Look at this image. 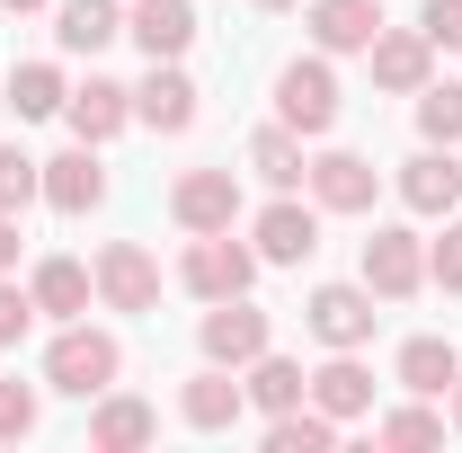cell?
<instances>
[{
	"label": "cell",
	"mask_w": 462,
	"mask_h": 453,
	"mask_svg": "<svg viewBox=\"0 0 462 453\" xmlns=\"http://www.w3.org/2000/svg\"><path fill=\"white\" fill-rule=\"evenodd\" d=\"M258 9H293V0H258Z\"/></svg>",
	"instance_id": "74e56055"
},
{
	"label": "cell",
	"mask_w": 462,
	"mask_h": 453,
	"mask_svg": "<svg viewBox=\"0 0 462 453\" xmlns=\"http://www.w3.org/2000/svg\"><path fill=\"white\" fill-rule=\"evenodd\" d=\"M249 170L267 178L276 196H293V187L311 178V161H302V134H293V125H267V134H249Z\"/></svg>",
	"instance_id": "603a6c76"
},
{
	"label": "cell",
	"mask_w": 462,
	"mask_h": 453,
	"mask_svg": "<svg viewBox=\"0 0 462 453\" xmlns=\"http://www.w3.org/2000/svg\"><path fill=\"white\" fill-rule=\"evenodd\" d=\"M27 196H45V161H27L18 143H0V214H18Z\"/></svg>",
	"instance_id": "f1b7e54d"
},
{
	"label": "cell",
	"mask_w": 462,
	"mask_h": 453,
	"mask_svg": "<svg viewBox=\"0 0 462 453\" xmlns=\"http://www.w3.org/2000/svg\"><path fill=\"white\" fill-rule=\"evenodd\" d=\"M240 409H249V392L231 383V365H205V374L178 392V418H187L196 436H223V427H240Z\"/></svg>",
	"instance_id": "5bb4252c"
},
{
	"label": "cell",
	"mask_w": 462,
	"mask_h": 453,
	"mask_svg": "<svg viewBox=\"0 0 462 453\" xmlns=\"http://www.w3.org/2000/svg\"><path fill=\"white\" fill-rule=\"evenodd\" d=\"M240 392H249L267 418H276V409H302V400H311V374H302L293 356H276V347H267V356L249 365V383H240Z\"/></svg>",
	"instance_id": "d4e9b609"
},
{
	"label": "cell",
	"mask_w": 462,
	"mask_h": 453,
	"mask_svg": "<svg viewBox=\"0 0 462 453\" xmlns=\"http://www.w3.org/2000/svg\"><path fill=\"white\" fill-rule=\"evenodd\" d=\"M311 409H329V418H365V409H374V374H365V365H356V347H329V365H320V374H311Z\"/></svg>",
	"instance_id": "d6986e66"
},
{
	"label": "cell",
	"mask_w": 462,
	"mask_h": 453,
	"mask_svg": "<svg viewBox=\"0 0 462 453\" xmlns=\"http://www.w3.org/2000/svg\"><path fill=\"white\" fill-rule=\"evenodd\" d=\"M125 36L152 62H178L196 45V9H187V0H134V9H125Z\"/></svg>",
	"instance_id": "7c38bea8"
},
{
	"label": "cell",
	"mask_w": 462,
	"mask_h": 453,
	"mask_svg": "<svg viewBox=\"0 0 462 453\" xmlns=\"http://www.w3.org/2000/svg\"><path fill=\"white\" fill-rule=\"evenodd\" d=\"M0 9H18V18H27V9H45V0H0Z\"/></svg>",
	"instance_id": "d590c367"
},
{
	"label": "cell",
	"mask_w": 462,
	"mask_h": 453,
	"mask_svg": "<svg viewBox=\"0 0 462 453\" xmlns=\"http://www.w3.org/2000/svg\"><path fill=\"white\" fill-rule=\"evenodd\" d=\"M365 284H374V302H409V293L427 284L418 231H374V240H365Z\"/></svg>",
	"instance_id": "52a82bcc"
},
{
	"label": "cell",
	"mask_w": 462,
	"mask_h": 453,
	"mask_svg": "<svg viewBox=\"0 0 462 453\" xmlns=\"http://www.w3.org/2000/svg\"><path fill=\"white\" fill-rule=\"evenodd\" d=\"M374 187H383V178H374L365 152H320V161H311V205H320V214H374Z\"/></svg>",
	"instance_id": "30bf717a"
},
{
	"label": "cell",
	"mask_w": 462,
	"mask_h": 453,
	"mask_svg": "<svg viewBox=\"0 0 462 453\" xmlns=\"http://www.w3.org/2000/svg\"><path fill=\"white\" fill-rule=\"evenodd\" d=\"M27 329H36V293H27V284H9V276H0V347H18V338H27Z\"/></svg>",
	"instance_id": "4dcf8cb0"
},
{
	"label": "cell",
	"mask_w": 462,
	"mask_h": 453,
	"mask_svg": "<svg viewBox=\"0 0 462 453\" xmlns=\"http://www.w3.org/2000/svg\"><path fill=\"white\" fill-rule=\"evenodd\" d=\"M365 54H374V80H383V89H401V98H418V89H427V71H436L427 27H383Z\"/></svg>",
	"instance_id": "8fae6325"
},
{
	"label": "cell",
	"mask_w": 462,
	"mask_h": 453,
	"mask_svg": "<svg viewBox=\"0 0 462 453\" xmlns=\"http://www.w3.org/2000/svg\"><path fill=\"white\" fill-rule=\"evenodd\" d=\"M276 125L329 134V125H338V71H329V62H285V71H276Z\"/></svg>",
	"instance_id": "277c9868"
},
{
	"label": "cell",
	"mask_w": 462,
	"mask_h": 453,
	"mask_svg": "<svg viewBox=\"0 0 462 453\" xmlns=\"http://www.w3.org/2000/svg\"><path fill=\"white\" fill-rule=\"evenodd\" d=\"M196 347H205V365H258L267 347H276V329H267V311L249 302V293H223L214 311H205V329H196Z\"/></svg>",
	"instance_id": "3957f363"
},
{
	"label": "cell",
	"mask_w": 462,
	"mask_h": 453,
	"mask_svg": "<svg viewBox=\"0 0 462 453\" xmlns=\"http://www.w3.org/2000/svg\"><path fill=\"white\" fill-rule=\"evenodd\" d=\"M311 249H320V214L293 205V196H276V205L258 214V258H267V267H302Z\"/></svg>",
	"instance_id": "4fadbf2b"
},
{
	"label": "cell",
	"mask_w": 462,
	"mask_h": 453,
	"mask_svg": "<svg viewBox=\"0 0 462 453\" xmlns=\"http://www.w3.org/2000/svg\"><path fill=\"white\" fill-rule=\"evenodd\" d=\"M427 45H462V0H427Z\"/></svg>",
	"instance_id": "836d02e7"
},
{
	"label": "cell",
	"mask_w": 462,
	"mask_h": 453,
	"mask_svg": "<svg viewBox=\"0 0 462 453\" xmlns=\"http://www.w3.org/2000/svg\"><path fill=\"white\" fill-rule=\"evenodd\" d=\"M418 134L427 143H462V80H445V89L427 80L418 89Z\"/></svg>",
	"instance_id": "83f0119b"
},
{
	"label": "cell",
	"mask_w": 462,
	"mask_h": 453,
	"mask_svg": "<svg viewBox=\"0 0 462 453\" xmlns=\"http://www.w3.org/2000/svg\"><path fill=\"white\" fill-rule=\"evenodd\" d=\"M170 214L187 231H231V223H240V178H231V170H187L170 187Z\"/></svg>",
	"instance_id": "ba28073f"
},
{
	"label": "cell",
	"mask_w": 462,
	"mask_h": 453,
	"mask_svg": "<svg viewBox=\"0 0 462 453\" xmlns=\"http://www.w3.org/2000/svg\"><path fill=\"white\" fill-rule=\"evenodd\" d=\"M27 293H36V311H45V320H80V311H89V293H98V276H89L80 258H45V267L27 276Z\"/></svg>",
	"instance_id": "44dd1931"
},
{
	"label": "cell",
	"mask_w": 462,
	"mask_h": 453,
	"mask_svg": "<svg viewBox=\"0 0 462 453\" xmlns=\"http://www.w3.org/2000/svg\"><path fill=\"white\" fill-rule=\"evenodd\" d=\"M152 436H161V409H152V400L98 392V418H89V445H98V453H143Z\"/></svg>",
	"instance_id": "e0dca14e"
},
{
	"label": "cell",
	"mask_w": 462,
	"mask_h": 453,
	"mask_svg": "<svg viewBox=\"0 0 462 453\" xmlns=\"http://www.w3.org/2000/svg\"><path fill=\"white\" fill-rule=\"evenodd\" d=\"M427 276L445 284V293H462V223L445 231V240H436V249H427Z\"/></svg>",
	"instance_id": "d6a6232c"
},
{
	"label": "cell",
	"mask_w": 462,
	"mask_h": 453,
	"mask_svg": "<svg viewBox=\"0 0 462 453\" xmlns=\"http://www.w3.org/2000/svg\"><path fill=\"white\" fill-rule=\"evenodd\" d=\"M54 36H62V54H98V45L125 36V9L116 0H54Z\"/></svg>",
	"instance_id": "7402d4cb"
},
{
	"label": "cell",
	"mask_w": 462,
	"mask_h": 453,
	"mask_svg": "<svg viewBox=\"0 0 462 453\" xmlns=\"http://www.w3.org/2000/svg\"><path fill=\"white\" fill-rule=\"evenodd\" d=\"M45 205L54 214H98L107 205V170H98V143H71L45 161Z\"/></svg>",
	"instance_id": "9c48e42d"
},
{
	"label": "cell",
	"mask_w": 462,
	"mask_h": 453,
	"mask_svg": "<svg viewBox=\"0 0 462 453\" xmlns=\"http://www.w3.org/2000/svg\"><path fill=\"white\" fill-rule=\"evenodd\" d=\"M62 116H71V134H80V143H107V134H125V116H134V89L89 71V80L62 98Z\"/></svg>",
	"instance_id": "2e32d148"
},
{
	"label": "cell",
	"mask_w": 462,
	"mask_h": 453,
	"mask_svg": "<svg viewBox=\"0 0 462 453\" xmlns=\"http://www.w3.org/2000/svg\"><path fill=\"white\" fill-rule=\"evenodd\" d=\"M462 383V356L445 338H409L401 347V392H418V400H445Z\"/></svg>",
	"instance_id": "cb8c5ba5"
},
{
	"label": "cell",
	"mask_w": 462,
	"mask_h": 453,
	"mask_svg": "<svg viewBox=\"0 0 462 453\" xmlns=\"http://www.w3.org/2000/svg\"><path fill=\"white\" fill-rule=\"evenodd\" d=\"M178 284H187L196 302L249 293V284H258V249H240L231 231H196V240H187V258H178Z\"/></svg>",
	"instance_id": "7a4b0ae2"
},
{
	"label": "cell",
	"mask_w": 462,
	"mask_h": 453,
	"mask_svg": "<svg viewBox=\"0 0 462 453\" xmlns=\"http://www.w3.org/2000/svg\"><path fill=\"white\" fill-rule=\"evenodd\" d=\"M302 320H311L320 347H365L383 311H374V284H320V293L302 302Z\"/></svg>",
	"instance_id": "8992f818"
},
{
	"label": "cell",
	"mask_w": 462,
	"mask_h": 453,
	"mask_svg": "<svg viewBox=\"0 0 462 453\" xmlns=\"http://www.w3.org/2000/svg\"><path fill=\"white\" fill-rule=\"evenodd\" d=\"M401 205H409V214H454V205H462V161H454V143L418 152V161L401 170Z\"/></svg>",
	"instance_id": "9a60e30c"
},
{
	"label": "cell",
	"mask_w": 462,
	"mask_h": 453,
	"mask_svg": "<svg viewBox=\"0 0 462 453\" xmlns=\"http://www.w3.org/2000/svg\"><path fill=\"white\" fill-rule=\"evenodd\" d=\"M454 427H462V383H454Z\"/></svg>",
	"instance_id": "8d00e7d4"
},
{
	"label": "cell",
	"mask_w": 462,
	"mask_h": 453,
	"mask_svg": "<svg viewBox=\"0 0 462 453\" xmlns=\"http://www.w3.org/2000/svg\"><path fill=\"white\" fill-rule=\"evenodd\" d=\"M18 267V214H0V276Z\"/></svg>",
	"instance_id": "e575fe53"
},
{
	"label": "cell",
	"mask_w": 462,
	"mask_h": 453,
	"mask_svg": "<svg viewBox=\"0 0 462 453\" xmlns=\"http://www.w3.org/2000/svg\"><path fill=\"white\" fill-rule=\"evenodd\" d=\"M134 116H143L152 134H187V125H196V80H187L178 62H152V80L134 89Z\"/></svg>",
	"instance_id": "ac0fdd59"
},
{
	"label": "cell",
	"mask_w": 462,
	"mask_h": 453,
	"mask_svg": "<svg viewBox=\"0 0 462 453\" xmlns=\"http://www.w3.org/2000/svg\"><path fill=\"white\" fill-rule=\"evenodd\" d=\"M0 436H36V392L27 383H0Z\"/></svg>",
	"instance_id": "1f68e13d"
},
{
	"label": "cell",
	"mask_w": 462,
	"mask_h": 453,
	"mask_svg": "<svg viewBox=\"0 0 462 453\" xmlns=\"http://www.w3.org/2000/svg\"><path fill=\"white\" fill-rule=\"evenodd\" d=\"M116 374H125V347L107 338V329H62L54 347H45V383L54 392H71V400H98V392H116Z\"/></svg>",
	"instance_id": "6da1fadb"
},
{
	"label": "cell",
	"mask_w": 462,
	"mask_h": 453,
	"mask_svg": "<svg viewBox=\"0 0 462 453\" xmlns=\"http://www.w3.org/2000/svg\"><path fill=\"white\" fill-rule=\"evenodd\" d=\"M311 36L320 54H365L383 36V0H311Z\"/></svg>",
	"instance_id": "ffe728a7"
},
{
	"label": "cell",
	"mask_w": 462,
	"mask_h": 453,
	"mask_svg": "<svg viewBox=\"0 0 462 453\" xmlns=\"http://www.w3.org/2000/svg\"><path fill=\"white\" fill-rule=\"evenodd\" d=\"M329 445H338V418H329V409H311V400L267 418V453H329Z\"/></svg>",
	"instance_id": "484cf974"
},
{
	"label": "cell",
	"mask_w": 462,
	"mask_h": 453,
	"mask_svg": "<svg viewBox=\"0 0 462 453\" xmlns=\"http://www.w3.org/2000/svg\"><path fill=\"white\" fill-rule=\"evenodd\" d=\"M89 276H98V302H107V311H152V302H161V258H152L143 240H107Z\"/></svg>",
	"instance_id": "5b68a950"
},
{
	"label": "cell",
	"mask_w": 462,
	"mask_h": 453,
	"mask_svg": "<svg viewBox=\"0 0 462 453\" xmlns=\"http://www.w3.org/2000/svg\"><path fill=\"white\" fill-rule=\"evenodd\" d=\"M62 98H71V89H62L54 62H18V71H9V107L18 116H62Z\"/></svg>",
	"instance_id": "4316f807"
},
{
	"label": "cell",
	"mask_w": 462,
	"mask_h": 453,
	"mask_svg": "<svg viewBox=\"0 0 462 453\" xmlns=\"http://www.w3.org/2000/svg\"><path fill=\"white\" fill-rule=\"evenodd\" d=\"M374 436H383V445H401V453H418V445H445V418H436V409H392Z\"/></svg>",
	"instance_id": "f546056e"
}]
</instances>
